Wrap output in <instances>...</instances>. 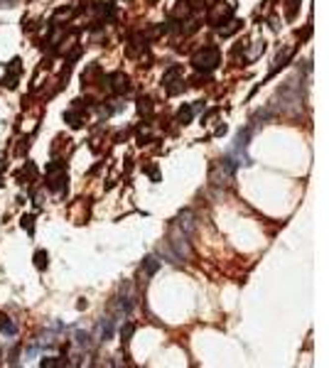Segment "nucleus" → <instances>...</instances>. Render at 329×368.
Returning <instances> with one entry per match:
<instances>
[{"label":"nucleus","instance_id":"dca6fc26","mask_svg":"<svg viewBox=\"0 0 329 368\" xmlns=\"http://www.w3.org/2000/svg\"><path fill=\"white\" fill-rule=\"evenodd\" d=\"M0 182H2V177H0Z\"/></svg>","mask_w":329,"mask_h":368},{"label":"nucleus","instance_id":"0eeeda50","mask_svg":"<svg viewBox=\"0 0 329 368\" xmlns=\"http://www.w3.org/2000/svg\"><path fill=\"white\" fill-rule=\"evenodd\" d=\"M113 336V319H103L101 324V341H108Z\"/></svg>","mask_w":329,"mask_h":368},{"label":"nucleus","instance_id":"39448f33","mask_svg":"<svg viewBox=\"0 0 329 368\" xmlns=\"http://www.w3.org/2000/svg\"><path fill=\"white\" fill-rule=\"evenodd\" d=\"M64 121L71 128H81V125H84V116H81V113H74V111H66Z\"/></svg>","mask_w":329,"mask_h":368},{"label":"nucleus","instance_id":"9d476101","mask_svg":"<svg viewBox=\"0 0 329 368\" xmlns=\"http://www.w3.org/2000/svg\"><path fill=\"white\" fill-rule=\"evenodd\" d=\"M142 268H145V273H147V275H152V273H155V270L160 268V260L150 255V258H145V263H142Z\"/></svg>","mask_w":329,"mask_h":368},{"label":"nucleus","instance_id":"20e7f679","mask_svg":"<svg viewBox=\"0 0 329 368\" xmlns=\"http://www.w3.org/2000/svg\"><path fill=\"white\" fill-rule=\"evenodd\" d=\"M162 81H165V88H167V93H177V91L182 88V86H177V83H180V69H177V67H175V69H170V72L165 74V79H162Z\"/></svg>","mask_w":329,"mask_h":368},{"label":"nucleus","instance_id":"423d86ee","mask_svg":"<svg viewBox=\"0 0 329 368\" xmlns=\"http://www.w3.org/2000/svg\"><path fill=\"white\" fill-rule=\"evenodd\" d=\"M47 258H49V255H47V250H37V253H35V258H32V260H35V268H37V270H47V265H49V260H47Z\"/></svg>","mask_w":329,"mask_h":368},{"label":"nucleus","instance_id":"9b49d317","mask_svg":"<svg viewBox=\"0 0 329 368\" xmlns=\"http://www.w3.org/2000/svg\"><path fill=\"white\" fill-rule=\"evenodd\" d=\"M74 341H76V346H81V349H86V346H89V334H84V331H79Z\"/></svg>","mask_w":329,"mask_h":368},{"label":"nucleus","instance_id":"f03ea898","mask_svg":"<svg viewBox=\"0 0 329 368\" xmlns=\"http://www.w3.org/2000/svg\"><path fill=\"white\" fill-rule=\"evenodd\" d=\"M194 67L201 69V72H211L216 64H219V49L216 47H204V49H199L197 54H194Z\"/></svg>","mask_w":329,"mask_h":368},{"label":"nucleus","instance_id":"f8f14e48","mask_svg":"<svg viewBox=\"0 0 329 368\" xmlns=\"http://www.w3.org/2000/svg\"><path fill=\"white\" fill-rule=\"evenodd\" d=\"M177 118H180V123H189V118H192V108H189V106H187V108H182Z\"/></svg>","mask_w":329,"mask_h":368},{"label":"nucleus","instance_id":"f257e3e1","mask_svg":"<svg viewBox=\"0 0 329 368\" xmlns=\"http://www.w3.org/2000/svg\"><path fill=\"white\" fill-rule=\"evenodd\" d=\"M47 187L57 194L66 192V172H64V162H52L47 167Z\"/></svg>","mask_w":329,"mask_h":368},{"label":"nucleus","instance_id":"6e6552de","mask_svg":"<svg viewBox=\"0 0 329 368\" xmlns=\"http://www.w3.org/2000/svg\"><path fill=\"white\" fill-rule=\"evenodd\" d=\"M17 79H20V72H15V69H7L5 79H2V86H7V88H15V86H17Z\"/></svg>","mask_w":329,"mask_h":368},{"label":"nucleus","instance_id":"2eb2a0df","mask_svg":"<svg viewBox=\"0 0 329 368\" xmlns=\"http://www.w3.org/2000/svg\"><path fill=\"white\" fill-rule=\"evenodd\" d=\"M2 319H5V317H2V314H0V322H2Z\"/></svg>","mask_w":329,"mask_h":368},{"label":"nucleus","instance_id":"ddd939ff","mask_svg":"<svg viewBox=\"0 0 329 368\" xmlns=\"http://www.w3.org/2000/svg\"><path fill=\"white\" fill-rule=\"evenodd\" d=\"M150 111H152L150 101H147V98H142V101H140V113H150Z\"/></svg>","mask_w":329,"mask_h":368},{"label":"nucleus","instance_id":"7ed1b4c3","mask_svg":"<svg viewBox=\"0 0 329 368\" xmlns=\"http://www.w3.org/2000/svg\"><path fill=\"white\" fill-rule=\"evenodd\" d=\"M108 83H111V91H116V93H126L128 91V76L121 72L111 74L108 76Z\"/></svg>","mask_w":329,"mask_h":368},{"label":"nucleus","instance_id":"4468645a","mask_svg":"<svg viewBox=\"0 0 329 368\" xmlns=\"http://www.w3.org/2000/svg\"><path fill=\"white\" fill-rule=\"evenodd\" d=\"M22 226H25V228L32 233V216H25V219H22Z\"/></svg>","mask_w":329,"mask_h":368},{"label":"nucleus","instance_id":"1a4fd4ad","mask_svg":"<svg viewBox=\"0 0 329 368\" xmlns=\"http://www.w3.org/2000/svg\"><path fill=\"white\" fill-rule=\"evenodd\" d=\"M64 364H66L64 359H57V356H47V359L40 361V366L42 368H57V366H64Z\"/></svg>","mask_w":329,"mask_h":368}]
</instances>
